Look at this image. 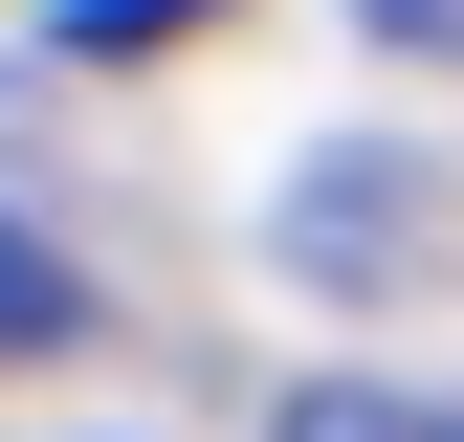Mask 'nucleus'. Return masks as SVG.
Instances as JSON below:
<instances>
[{
  "mask_svg": "<svg viewBox=\"0 0 464 442\" xmlns=\"http://www.w3.org/2000/svg\"><path fill=\"white\" fill-rule=\"evenodd\" d=\"M67 310H89V288H67V244H23V221H0V354H44Z\"/></svg>",
  "mask_w": 464,
  "mask_h": 442,
  "instance_id": "obj_1",
  "label": "nucleus"
},
{
  "mask_svg": "<svg viewBox=\"0 0 464 442\" xmlns=\"http://www.w3.org/2000/svg\"><path fill=\"white\" fill-rule=\"evenodd\" d=\"M199 0H67V67H133V44H178Z\"/></svg>",
  "mask_w": 464,
  "mask_h": 442,
  "instance_id": "obj_2",
  "label": "nucleus"
},
{
  "mask_svg": "<svg viewBox=\"0 0 464 442\" xmlns=\"http://www.w3.org/2000/svg\"><path fill=\"white\" fill-rule=\"evenodd\" d=\"M376 44H420V67H464V0H354Z\"/></svg>",
  "mask_w": 464,
  "mask_h": 442,
  "instance_id": "obj_3",
  "label": "nucleus"
}]
</instances>
